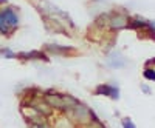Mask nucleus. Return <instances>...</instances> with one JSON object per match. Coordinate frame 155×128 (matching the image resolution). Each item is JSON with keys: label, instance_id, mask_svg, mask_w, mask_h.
Returning <instances> with one entry per match:
<instances>
[{"label": "nucleus", "instance_id": "nucleus-1", "mask_svg": "<svg viewBox=\"0 0 155 128\" xmlns=\"http://www.w3.org/2000/svg\"><path fill=\"white\" fill-rule=\"evenodd\" d=\"M70 119L73 120V122H76L78 125H82V126H85V125H90L92 122H95V120H99L98 117H96V114L90 110L87 105H84V104H78L70 113Z\"/></svg>", "mask_w": 155, "mask_h": 128}, {"label": "nucleus", "instance_id": "nucleus-4", "mask_svg": "<svg viewBox=\"0 0 155 128\" xmlns=\"http://www.w3.org/2000/svg\"><path fill=\"white\" fill-rule=\"evenodd\" d=\"M129 22H130V17H127L124 14H116L110 16V20H109V28L112 31H121V30H127L129 27Z\"/></svg>", "mask_w": 155, "mask_h": 128}, {"label": "nucleus", "instance_id": "nucleus-3", "mask_svg": "<svg viewBox=\"0 0 155 128\" xmlns=\"http://www.w3.org/2000/svg\"><path fill=\"white\" fill-rule=\"evenodd\" d=\"M95 94L96 96H106L112 100H118L120 99V88L110 85V83H101L95 88Z\"/></svg>", "mask_w": 155, "mask_h": 128}, {"label": "nucleus", "instance_id": "nucleus-10", "mask_svg": "<svg viewBox=\"0 0 155 128\" xmlns=\"http://www.w3.org/2000/svg\"><path fill=\"white\" fill-rule=\"evenodd\" d=\"M0 33H2V34L9 33V30H8V27H6V22H5V17H3V12H2V11H0Z\"/></svg>", "mask_w": 155, "mask_h": 128}, {"label": "nucleus", "instance_id": "nucleus-12", "mask_svg": "<svg viewBox=\"0 0 155 128\" xmlns=\"http://www.w3.org/2000/svg\"><path fill=\"white\" fill-rule=\"evenodd\" d=\"M2 56L3 57H6V59H12V57H17V54H14V53H12V51L11 49H2Z\"/></svg>", "mask_w": 155, "mask_h": 128}, {"label": "nucleus", "instance_id": "nucleus-11", "mask_svg": "<svg viewBox=\"0 0 155 128\" xmlns=\"http://www.w3.org/2000/svg\"><path fill=\"white\" fill-rule=\"evenodd\" d=\"M121 123H123V128H137V125L134 123V120L130 117H124L121 120Z\"/></svg>", "mask_w": 155, "mask_h": 128}, {"label": "nucleus", "instance_id": "nucleus-6", "mask_svg": "<svg viewBox=\"0 0 155 128\" xmlns=\"http://www.w3.org/2000/svg\"><path fill=\"white\" fill-rule=\"evenodd\" d=\"M107 63L112 68H124L127 65V59L120 53V51H112L107 56Z\"/></svg>", "mask_w": 155, "mask_h": 128}, {"label": "nucleus", "instance_id": "nucleus-9", "mask_svg": "<svg viewBox=\"0 0 155 128\" xmlns=\"http://www.w3.org/2000/svg\"><path fill=\"white\" fill-rule=\"evenodd\" d=\"M143 77H144L146 80L155 82V68H144V71H143Z\"/></svg>", "mask_w": 155, "mask_h": 128}, {"label": "nucleus", "instance_id": "nucleus-14", "mask_svg": "<svg viewBox=\"0 0 155 128\" xmlns=\"http://www.w3.org/2000/svg\"><path fill=\"white\" fill-rule=\"evenodd\" d=\"M31 128H51L47 122H44V123H31Z\"/></svg>", "mask_w": 155, "mask_h": 128}, {"label": "nucleus", "instance_id": "nucleus-8", "mask_svg": "<svg viewBox=\"0 0 155 128\" xmlns=\"http://www.w3.org/2000/svg\"><path fill=\"white\" fill-rule=\"evenodd\" d=\"M19 59H23V60H45L48 62V57L44 51H28V53H20L17 54Z\"/></svg>", "mask_w": 155, "mask_h": 128}, {"label": "nucleus", "instance_id": "nucleus-5", "mask_svg": "<svg viewBox=\"0 0 155 128\" xmlns=\"http://www.w3.org/2000/svg\"><path fill=\"white\" fill-rule=\"evenodd\" d=\"M45 49L50 51L51 54H56V56H64V57H68L71 54L76 53V49L73 46H64V45H56V43H50L45 45Z\"/></svg>", "mask_w": 155, "mask_h": 128}, {"label": "nucleus", "instance_id": "nucleus-2", "mask_svg": "<svg viewBox=\"0 0 155 128\" xmlns=\"http://www.w3.org/2000/svg\"><path fill=\"white\" fill-rule=\"evenodd\" d=\"M42 99L51 108H56L59 111H65L67 113V104H65V94L58 93V91H47L42 94Z\"/></svg>", "mask_w": 155, "mask_h": 128}, {"label": "nucleus", "instance_id": "nucleus-15", "mask_svg": "<svg viewBox=\"0 0 155 128\" xmlns=\"http://www.w3.org/2000/svg\"><path fill=\"white\" fill-rule=\"evenodd\" d=\"M0 3H6V0H0Z\"/></svg>", "mask_w": 155, "mask_h": 128}, {"label": "nucleus", "instance_id": "nucleus-13", "mask_svg": "<svg viewBox=\"0 0 155 128\" xmlns=\"http://www.w3.org/2000/svg\"><path fill=\"white\" fill-rule=\"evenodd\" d=\"M141 91H143L144 94H150V93H152V89H150V86H149V85L141 83Z\"/></svg>", "mask_w": 155, "mask_h": 128}, {"label": "nucleus", "instance_id": "nucleus-7", "mask_svg": "<svg viewBox=\"0 0 155 128\" xmlns=\"http://www.w3.org/2000/svg\"><path fill=\"white\" fill-rule=\"evenodd\" d=\"M2 12H3V17H5V22H6V27H8L9 33H11V30H16L17 28V25H19V16L16 14V11L11 9V8H6Z\"/></svg>", "mask_w": 155, "mask_h": 128}]
</instances>
